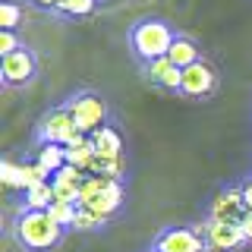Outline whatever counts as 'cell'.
Wrapping results in <instances>:
<instances>
[{"label": "cell", "instance_id": "9", "mask_svg": "<svg viewBox=\"0 0 252 252\" xmlns=\"http://www.w3.org/2000/svg\"><path fill=\"white\" fill-rule=\"evenodd\" d=\"M208 243L192 227H173L158 236V252H205Z\"/></svg>", "mask_w": 252, "mask_h": 252}, {"label": "cell", "instance_id": "28", "mask_svg": "<svg viewBox=\"0 0 252 252\" xmlns=\"http://www.w3.org/2000/svg\"><path fill=\"white\" fill-rule=\"evenodd\" d=\"M155 252H158V249H155Z\"/></svg>", "mask_w": 252, "mask_h": 252}, {"label": "cell", "instance_id": "6", "mask_svg": "<svg viewBox=\"0 0 252 252\" xmlns=\"http://www.w3.org/2000/svg\"><path fill=\"white\" fill-rule=\"evenodd\" d=\"M0 76H3L6 85H26L32 76H35V54L19 47V51L6 54L0 60Z\"/></svg>", "mask_w": 252, "mask_h": 252}, {"label": "cell", "instance_id": "5", "mask_svg": "<svg viewBox=\"0 0 252 252\" xmlns=\"http://www.w3.org/2000/svg\"><path fill=\"white\" fill-rule=\"evenodd\" d=\"M120 205H123V186H120V180H114L107 189H101V192H94L92 199L79 202V208L92 211V215L98 218L101 224H107V220L114 218L117 211H120Z\"/></svg>", "mask_w": 252, "mask_h": 252}, {"label": "cell", "instance_id": "4", "mask_svg": "<svg viewBox=\"0 0 252 252\" xmlns=\"http://www.w3.org/2000/svg\"><path fill=\"white\" fill-rule=\"evenodd\" d=\"M69 114H73V120L79 126V132H85V136H94L98 129H104V120H107V104L98 98V94H76L73 101H69Z\"/></svg>", "mask_w": 252, "mask_h": 252}, {"label": "cell", "instance_id": "15", "mask_svg": "<svg viewBox=\"0 0 252 252\" xmlns=\"http://www.w3.org/2000/svg\"><path fill=\"white\" fill-rule=\"evenodd\" d=\"M167 60L180 69L192 66V63H199V44H195L192 38H173V44L167 51Z\"/></svg>", "mask_w": 252, "mask_h": 252}, {"label": "cell", "instance_id": "7", "mask_svg": "<svg viewBox=\"0 0 252 252\" xmlns=\"http://www.w3.org/2000/svg\"><path fill=\"white\" fill-rule=\"evenodd\" d=\"M246 202H243V189H224L211 202V220H224V224H243L246 218Z\"/></svg>", "mask_w": 252, "mask_h": 252}, {"label": "cell", "instance_id": "18", "mask_svg": "<svg viewBox=\"0 0 252 252\" xmlns=\"http://www.w3.org/2000/svg\"><path fill=\"white\" fill-rule=\"evenodd\" d=\"M0 183L6 189H22L26 192V170H22V164H13V161L0 164Z\"/></svg>", "mask_w": 252, "mask_h": 252}, {"label": "cell", "instance_id": "25", "mask_svg": "<svg viewBox=\"0 0 252 252\" xmlns=\"http://www.w3.org/2000/svg\"><path fill=\"white\" fill-rule=\"evenodd\" d=\"M240 189H243V202H246V208L252 211V180H246Z\"/></svg>", "mask_w": 252, "mask_h": 252}, {"label": "cell", "instance_id": "17", "mask_svg": "<svg viewBox=\"0 0 252 252\" xmlns=\"http://www.w3.org/2000/svg\"><path fill=\"white\" fill-rule=\"evenodd\" d=\"M54 186L51 183H41V186H35V189H29L26 192V208L29 211H47L54 205Z\"/></svg>", "mask_w": 252, "mask_h": 252}, {"label": "cell", "instance_id": "24", "mask_svg": "<svg viewBox=\"0 0 252 252\" xmlns=\"http://www.w3.org/2000/svg\"><path fill=\"white\" fill-rule=\"evenodd\" d=\"M13 51H19V47H16V35L13 32H0V57H6V54H13Z\"/></svg>", "mask_w": 252, "mask_h": 252}, {"label": "cell", "instance_id": "1", "mask_svg": "<svg viewBox=\"0 0 252 252\" xmlns=\"http://www.w3.org/2000/svg\"><path fill=\"white\" fill-rule=\"evenodd\" d=\"M16 236H19V243L26 249L41 252V249L57 246L63 236V227L47 211H22L19 220H16Z\"/></svg>", "mask_w": 252, "mask_h": 252}, {"label": "cell", "instance_id": "11", "mask_svg": "<svg viewBox=\"0 0 252 252\" xmlns=\"http://www.w3.org/2000/svg\"><path fill=\"white\" fill-rule=\"evenodd\" d=\"M85 177H89V173L69 167V164H66L63 170L54 173V177H51V186H54V195H57V202H73V205H79V195H82Z\"/></svg>", "mask_w": 252, "mask_h": 252}, {"label": "cell", "instance_id": "27", "mask_svg": "<svg viewBox=\"0 0 252 252\" xmlns=\"http://www.w3.org/2000/svg\"><path fill=\"white\" fill-rule=\"evenodd\" d=\"M35 3H38V6H51V10H60L63 0H35Z\"/></svg>", "mask_w": 252, "mask_h": 252}, {"label": "cell", "instance_id": "21", "mask_svg": "<svg viewBox=\"0 0 252 252\" xmlns=\"http://www.w3.org/2000/svg\"><path fill=\"white\" fill-rule=\"evenodd\" d=\"M94 3H98V0H63L60 13H66V16H89L94 10Z\"/></svg>", "mask_w": 252, "mask_h": 252}, {"label": "cell", "instance_id": "20", "mask_svg": "<svg viewBox=\"0 0 252 252\" xmlns=\"http://www.w3.org/2000/svg\"><path fill=\"white\" fill-rule=\"evenodd\" d=\"M22 170H26V192L35 189V186H41V183H51V173H47L38 161H26Z\"/></svg>", "mask_w": 252, "mask_h": 252}, {"label": "cell", "instance_id": "13", "mask_svg": "<svg viewBox=\"0 0 252 252\" xmlns=\"http://www.w3.org/2000/svg\"><path fill=\"white\" fill-rule=\"evenodd\" d=\"M148 76H152L155 82H161L164 89H180V85H183V69L173 66L167 57H158V60L148 63Z\"/></svg>", "mask_w": 252, "mask_h": 252}, {"label": "cell", "instance_id": "2", "mask_svg": "<svg viewBox=\"0 0 252 252\" xmlns=\"http://www.w3.org/2000/svg\"><path fill=\"white\" fill-rule=\"evenodd\" d=\"M173 32L167 22H161V19H145V22H139L136 29H132V51L139 54L142 60H158V57H167V51H170V44H173Z\"/></svg>", "mask_w": 252, "mask_h": 252}, {"label": "cell", "instance_id": "12", "mask_svg": "<svg viewBox=\"0 0 252 252\" xmlns=\"http://www.w3.org/2000/svg\"><path fill=\"white\" fill-rule=\"evenodd\" d=\"M94 161H98V152H94L92 136L85 139V142H79V145H69L66 148V164H69V167H76V170H82V173H92L94 170Z\"/></svg>", "mask_w": 252, "mask_h": 252}, {"label": "cell", "instance_id": "8", "mask_svg": "<svg viewBox=\"0 0 252 252\" xmlns=\"http://www.w3.org/2000/svg\"><path fill=\"white\" fill-rule=\"evenodd\" d=\"M215 85H218L215 69L205 60H199V63H192V66L183 69V85H180V92L189 94V98H205V94L215 92Z\"/></svg>", "mask_w": 252, "mask_h": 252}, {"label": "cell", "instance_id": "3", "mask_svg": "<svg viewBox=\"0 0 252 252\" xmlns=\"http://www.w3.org/2000/svg\"><path fill=\"white\" fill-rule=\"evenodd\" d=\"M85 139L89 136L79 132L69 107H54L41 120V142H54V145H66L69 148V145H79V142H85Z\"/></svg>", "mask_w": 252, "mask_h": 252}, {"label": "cell", "instance_id": "23", "mask_svg": "<svg viewBox=\"0 0 252 252\" xmlns=\"http://www.w3.org/2000/svg\"><path fill=\"white\" fill-rule=\"evenodd\" d=\"M73 227H76V230H94V227H101V220L94 218L92 211L79 208V211H76V220H73Z\"/></svg>", "mask_w": 252, "mask_h": 252}, {"label": "cell", "instance_id": "22", "mask_svg": "<svg viewBox=\"0 0 252 252\" xmlns=\"http://www.w3.org/2000/svg\"><path fill=\"white\" fill-rule=\"evenodd\" d=\"M16 22H19V6H16V3H3V6H0V26H3L6 32H13Z\"/></svg>", "mask_w": 252, "mask_h": 252}, {"label": "cell", "instance_id": "16", "mask_svg": "<svg viewBox=\"0 0 252 252\" xmlns=\"http://www.w3.org/2000/svg\"><path fill=\"white\" fill-rule=\"evenodd\" d=\"M92 142H94V152H98V158H120L123 155V142H120V136H117V129H110V126L98 129L92 136Z\"/></svg>", "mask_w": 252, "mask_h": 252}, {"label": "cell", "instance_id": "19", "mask_svg": "<svg viewBox=\"0 0 252 252\" xmlns=\"http://www.w3.org/2000/svg\"><path fill=\"white\" fill-rule=\"evenodd\" d=\"M76 211H79V205H73V202H57V199H54V205L47 208V215H51L54 220H57L60 227H73V220H76Z\"/></svg>", "mask_w": 252, "mask_h": 252}, {"label": "cell", "instance_id": "10", "mask_svg": "<svg viewBox=\"0 0 252 252\" xmlns=\"http://www.w3.org/2000/svg\"><path fill=\"white\" fill-rule=\"evenodd\" d=\"M205 243L215 249H240L246 243V233H243L240 224H224V220H205Z\"/></svg>", "mask_w": 252, "mask_h": 252}, {"label": "cell", "instance_id": "14", "mask_svg": "<svg viewBox=\"0 0 252 252\" xmlns=\"http://www.w3.org/2000/svg\"><path fill=\"white\" fill-rule=\"evenodd\" d=\"M35 161L41 164V167L51 173H57V170H63L66 167V145H54V142H41L38 145V152H35Z\"/></svg>", "mask_w": 252, "mask_h": 252}, {"label": "cell", "instance_id": "26", "mask_svg": "<svg viewBox=\"0 0 252 252\" xmlns=\"http://www.w3.org/2000/svg\"><path fill=\"white\" fill-rule=\"evenodd\" d=\"M240 227H243V233H246V240L252 243V211H246V218H243Z\"/></svg>", "mask_w": 252, "mask_h": 252}]
</instances>
